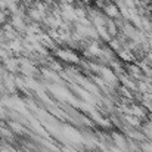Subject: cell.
<instances>
[{"label": "cell", "mask_w": 152, "mask_h": 152, "mask_svg": "<svg viewBox=\"0 0 152 152\" xmlns=\"http://www.w3.org/2000/svg\"><path fill=\"white\" fill-rule=\"evenodd\" d=\"M53 55L58 59H61L64 62H68V64H78L80 62V56L77 55V52L74 49H69V48H61L59 46L58 49L53 50Z\"/></svg>", "instance_id": "obj_1"}, {"label": "cell", "mask_w": 152, "mask_h": 152, "mask_svg": "<svg viewBox=\"0 0 152 152\" xmlns=\"http://www.w3.org/2000/svg\"><path fill=\"white\" fill-rule=\"evenodd\" d=\"M102 10H103V13H105L109 19H117V18L121 16V10H120V7H118V4H117L115 1H106V3L103 4Z\"/></svg>", "instance_id": "obj_2"}, {"label": "cell", "mask_w": 152, "mask_h": 152, "mask_svg": "<svg viewBox=\"0 0 152 152\" xmlns=\"http://www.w3.org/2000/svg\"><path fill=\"white\" fill-rule=\"evenodd\" d=\"M3 65H4V68H6L10 74L19 72V68H21V65H19V58H18V56H10L9 59H6V61L3 62Z\"/></svg>", "instance_id": "obj_3"}, {"label": "cell", "mask_w": 152, "mask_h": 152, "mask_svg": "<svg viewBox=\"0 0 152 152\" xmlns=\"http://www.w3.org/2000/svg\"><path fill=\"white\" fill-rule=\"evenodd\" d=\"M148 56H149V59H151V61H152V49H151V50H149V52H148Z\"/></svg>", "instance_id": "obj_4"}]
</instances>
